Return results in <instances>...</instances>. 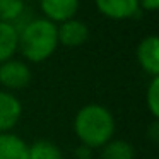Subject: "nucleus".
Masks as SVG:
<instances>
[{"label":"nucleus","instance_id":"obj_1","mask_svg":"<svg viewBox=\"0 0 159 159\" xmlns=\"http://www.w3.org/2000/svg\"><path fill=\"white\" fill-rule=\"evenodd\" d=\"M74 130L86 147H103L115 132V118L101 104H86L74 121Z\"/></svg>","mask_w":159,"mask_h":159},{"label":"nucleus","instance_id":"obj_2","mask_svg":"<svg viewBox=\"0 0 159 159\" xmlns=\"http://www.w3.org/2000/svg\"><path fill=\"white\" fill-rule=\"evenodd\" d=\"M57 24L48 19H33L19 31V46L29 62H43L57 50Z\"/></svg>","mask_w":159,"mask_h":159},{"label":"nucleus","instance_id":"obj_3","mask_svg":"<svg viewBox=\"0 0 159 159\" xmlns=\"http://www.w3.org/2000/svg\"><path fill=\"white\" fill-rule=\"evenodd\" d=\"M31 82V70L19 60L0 63V84L9 89H22Z\"/></svg>","mask_w":159,"mask_h":159},{"label":"nucleus","instance_id":"obj_4","mask_svg":"<svg viewBox=\"0 0 159 159\" xmlns=\"http://www.w3.org/2000/svg\"><path fill=\"white\" fill-rule=\"evenodd\" d=\"M137 60L147 74L152 77L159 75V41L156 36H147L139 43Z\"/></svg>","mask_w":159,"mask_h":159},{"label":"nucleus","instance_id":"obj_5","mask_svg":"<svg viewBox=\"0 0 159 159\" xmlns=\"http://www.w3.org/2000/svg\"><path fill=\"white\" fill-rule=\"evenodd\" d=\"M39 5L48 21L63 22L74 19L79 9V0H39Z\"/></svg>","mask_w":159,"mask_h":159},{"label":"nucleus","instance_id":"obj_6","mask_svg":"<svg viewBox=\"0 0 159 159\" xmlns=\"http://www.w3.org/2000/svg\"><path fill=\"white\" fill-rule=\"evenodd\" d=\"M57 38L65 46H79L89 38V28L82 21L69 19L57 28Z\"/></svg>","mask_w":159,"mask_h":159},{"label":"nucleus","instance_id":"obj_7","mask_svg":"<svg viewBox=\"0 0 159 159\" xmlns=\"http://www.w3.org/2000/svg\"><path fill=\"white\" fill-rule=\"evenodd\" d=\"M22 106L19 99L11 93L0 91V134L11 130L21 118Z\"/></svg>","mask_w":159,"mask_h":159},{"label":"nucleus","instance_id":"obj_8","mask_svg":"<svg viewBox=\"0 0 159 159\" xmlns=\"http://www.w3.org/2000/svg\"><path fill=\"white\" fill-rule=\"evenodd\" d=\"M96 7L110 19H128L137 14L139 0H96Z\"/></svg>","mask_w":159,"mask_h":159},{"label":"nucleus","instance_id":"obj_9","mask_svg":"<svg viewBox=\"0 0 159 159\" xmlns=\"http://www.w3.org/2000/svg\"><path fill=\"white\" fill-rule=\"evenodd\" d=\"M29 145L14 134H0V159H28Z\"/></svg>","mask_w":159,"mask_h":159},{"label":"nucleus","instance_id":"obj_10","mask_svg":"<svg viewBox=\"0 0 159 159\" xmlns=\"http://www.w3.org/2000/svg\"><path fill=\"white\" fill-rule=\"evenodd\" d=\"M19 46V33L14 24L0 22V63L12 58Z\"/></svg>","mask_w":159,"mask_h":159},{"label":"nucleus","instance_id":"obj_11","mask_svg":"<svg viewBox=\"0 0 159 159\" xmlns=\"http://www.w3.org/2000/svg\"><path fill=\"white\" fill-rule=\"evenodd\" d=\"M134 147L127 140H108L103 145V159H134Z\"/></svg>","mask_w":159,"mask_h":159},{"label":"nucleus","instance_id":"obj_12","mask_svg":"<svg viewBox=\"0 0 159 159\" xmlns=\"http://www.w3.org/2000/svg\"><path fill=\"white\" fill-rule=\"evenodd\" d=\"M28 159H62V152L53 142L36 140L33 145H29Z\"/></svg>","mask_w":159,"mask_h":159},{"label":"nucleus","instance_id":"obj_13","mask_svg":"<svg viewBox=\"0 0 159 159\" xmlns=\"http://www.w3.org/2000/svg\"><path fill=\"white\" fill-rule=\"evenodd\" d=\"M22 12H24L22 0H0V22L12 24L21 17Z\"/></svg>","mask_w":159,"mask_h":159},{"label":"nucleus","instance_id":"obj_14","mask_svg":"<svg viewBox=\"0 0 159 159\" xmlns=\"http://www.w3.org/2000/svg\"><path fill=\"white\" fill-rule=\"evenodd\" d=\"M147 106L151 115L157 120L159 116V77H152L151 84H149L147 89Z\"/></svg>","mask_w":159,"mask_h":159},{"label":"nucleus","instance_id":"obj_15","mask_svg":"<svg viewBox=\"0 0 159 159\" xmlns=\"http://www.w3.org/2000/svg\"><path fill=\"white\" fill-rule=\"evenodd\" d=\"M139 7L149 12H156L159 9V0H139Z\"/></svg>","mask_w":159,"mask_h":159},{"label":"nucleus","instance_id":"obj_16","mask_svg":"<svg viewBox=\"0 0 159 159\" xmlns=\"http://www.w3.org/2000/svg\"><path fill=\"white\" fill-rule=\"evenodd\" d=\"M149 137H151V140L154 142V144H157L159 142V123H157V120H154L152 121V125H151V128H149Z\"/></svg>","mask_w":159,"mask_h":159}]
</instances>
